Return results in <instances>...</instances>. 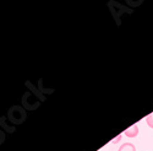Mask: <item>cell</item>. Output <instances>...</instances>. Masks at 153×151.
I'll return each mask as SVG.
<instances>
[{"label": "cell", "mask_w": 153, "mask_h": 151, "mask_svg": "<svg viewBox=\"0 0 153 151\" xmlns=\"http://www.w3.org/2000/svg\"><path fill=\"white\" fill-rule=\"evenodd\" d=\"M6 118L14 125H21V124H23L25 120L27 119L26 109H25L22 106H19V105L11 106L9 108V111H7Z\"/></svg>", "instance_id": "1"}, {"label": "cell", "mask_w": 153, "mask_h": 151, "mask_svg": "<svg viewBox=\"0 0 153 151\" xmlns=\"http://www.w3.org/2000/svg\"><path fill=\"white\" fill-rule=\"evenodd\" d=\"M42 82H43V80L39 79V86H34L31 81L27 80L26 82H25V85H26L28 91L32 92L38 99L41 101V102H44V101L47 99V96L54 92V89H44V87L42 86Z\"/></svg>", "instance_id": "2"}, {"label": "cell", "mask_w": 153, "mask_h": 151, "mask_svg": "<svg viewBox=\"0 0 153 151\" xmlns=\"http://www.w3.org/2000/svg\"><path fill=\"white\" fill-rule=\"evenodd\" d=\"M41 103H42L41 101L30 91H27L22 96V107L27 111H34L37 108H39Z\"/></svg>", "instance_id": "3"}, {"label": "cell", "mask_w": 153, "mask_h": 151, "mask_svg": "<svg viewBox=\"0 0 153 151\" xmlns=\"http://www.w3.org/2000/svg\"><path fill=\"white\" fill-rule=\"evenodd\" d=\"M123 134L126 135L127 138H136V136L138 135V125H137V124L131 125V127L127 128Z\"/></svg>", "instance_id": "4"}, {"label": "cell", "mask_w": 153, "mask_h": 151, "mask_svg": "<svg viewBox=\"0 0 153 151\" xmlns=\"http://www.w3.org/2000/svg\"><path fill=\"white\" fill-rule=\"evenodd\" d=\"M0 128L5 129V132H7V133H10V134L14 133V132L16 130L15 125H14V127H11V125L6 124V117H1V116H0Z\"/></svg>", "instance_id": "5"}, {"label": "cell", "mask_w": 153, "mask_h": 151, "mask_svg": "<svg viewBox=\"0 0 153 151\" xmlns=\"http://www.w3.org/2000/svg\"><path fill=\"white\" fill-rule=\"evenodd\" d=\"M118 151H136V147L134 144L131 143H126V144H123Z\"/></svg>", "instance_id": "6"}, {"label": "cell", "mask_w": 153, "mask_h": 151, "mask_svg": "<svg viewBox=\"0 0 153 151\" xmlns=\"http://www.w3.org/2000/svg\"><path fill=\"white\" fill-rule=\"evenodd\" d=\"M146 123H147V125H148L149 128H152V129H153V112H152L151 114L146 118Z\"/></svg>", "instance_id": "7"}, {"label": "cell", "mask_w": 153, "mask_h": 151, "mask_svg": "<svg viewBox=\"0 0 153 151\" xmlns=\"http://www.w3.org/2000/svg\"><path fill=\"white\" fill-rule=\"evenodd\" d=\"M4 141H5V134L3 130H0V146L4 144Z\"/></svg>", "instance_id": "8"}, {"label": "cell", "mask_w": 153, "mask_h": 151, "mask_svg": "<svg viewBox=\"0 0 153 151\" xmlns=\"http://www.w3.org/2000/svg\"><path fill=\"white\" fill-rule=\"evenodd\" d=\"M121 136H123V135H119V136H117V138H115V139H114L113 141H115V143H119V141L121 140Z\"/></svg>", "instance_id": "9"}]
</instances>
